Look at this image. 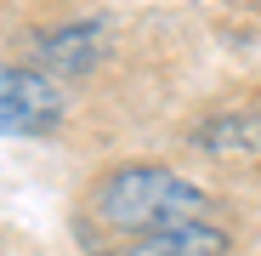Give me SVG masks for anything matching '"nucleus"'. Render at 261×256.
Returning <instances> with one entry per match:
<instances>
[{
	"instance_id": "nucleus-3",
	"label": "nucleus",
	"mask_w": 261,
	"mask_h": 256,
	"mask_svg": "<svg viewBox=\"0 0 261 256\" xmlns=\"http://www.w3.org/2000/svg\"><path fill=\"white\" fill-rule=\"evenodd\" d=\"M227 228L216 217H193L176 228H159L148 239H130V256H227Z\"/></svg>"
},
{
	"instance_id": "nucleus-1",
	"label": "nucleus",
	"mask_w": 261,
	"mask_h": 256,
	"mask_svg": "<svg viewBox=\"0 0 261 256\" xmlns=\"http://www.w3.org/2000/svg\"><path fill=\"white\" fill-rule=\"evenodd\" d=\"M91 211L119 239H148L159 228H176V222H193V217H216V199L199 182L165 171V165H119V171H108L97 182Z\"/></svg>"
},
{
	"instance_id": "nucleus-2",
	"label": "nucleus",
	"mask_w": 261,
	"mask_h": 256,
	"mask_svg": "<svg viewBox=\"0 0 261 256\" xmlns=\"http://www.w3.org/2000/svg\"><path fill=\"white\" fill-rule=\"evenodd\" d=\"M63 120V91L40 68H0V137H40Z\"/></svg>"
},
{
	"instance_id": "nucleus-4",
	"label": "nucleus",
	"mask_w": 261,
	"mask_h": 256,
	"mask_svg": "<svg viewBox=\"0 0 261 256\" xmlns=\"http://www.w3.org/2000/svg\"><path fill=\"white\" fill-rule=\"evenodd\" d=\"M97 52H102V29H97V23H74V29H57L51 40H40V63H46L51 74L91 68Z\"/></svg>"
}]
</instances>
